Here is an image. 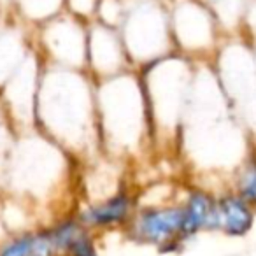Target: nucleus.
<instances>
[{
  "instance_id": "f257e3e1",
  "label": "nucleus",
  "mask_w": 256,
  "mask_h": 256,
  "mask_svg": "<svg viewBox=\"0 0 256 256\" xmlns=\"http://www.w3.org/2000/svg\"><path fill=\"white\" fill-rule=\"evenodd\" d=\"M36 128L79 165L98 156L95 81L81 68L44 64L36 104Z\"/></svg>"
},
{
  "instance_id": "f03ea898",
  "label": "nucleus",
  "mask_w": 256,
  "mask_h": 256,
  "mask_svg": "<svg viewBox=\"0 0 256 256\" xmlns=\"http://www.w3.org/2000/svg\"><path fill=\"white\" fill-rule=\"evenodd\" d=\"M79 164L48 139L37 128L16 134L14 146L0 176V193H9L28 202L51 221L76 207V181ZM44 223V220H42Z\"/></svg>"
},
{
  "instance_id": "7ed1b4c3",
  "label": "nucleus",
  "mask_w": 256,
  "mask_h": 256,
  "mask_svg": "<svg viewBox=\"0 0 256 256\" xmlns=\"http://www.w3.org/2000/svg\"><path fill=\"white\" fill-rule=\"evenodd\" d=\"M100 151L137 167L154 156L153 130L142 81L136 68L95 82Z\"/></svg>"
},
{
  "instance_id": "20e7f679",
  "label": "nucleus",
  "mask_w": 256,
  "mask_h": 256,
  "mask_svg": "<svg viewBox=\"0 0 256 256\" xmlns=\"http://www.w3.org/2000/svg\"><path fill=\"white\" fill-rule=\"evenodd\" d=\"M195 70L196 62L178 51L137 70L150 110L154 154L178 156V142L192 96Z\"/></svg>"
},
{
  "instance_id": "39448f33",
  "label": "nucleus",
  "mask_w": 256,
  "mask_h": 256,
  "mask_svg": "<svg viewBox=\"0 0 256 256\" xmlns=\"http://www.w3.org/2000/svg\"><path fill=\"white\" fill-rule=\"evenodd\" d=\"M118 30L136 70L174 53L168 4L164 0H128Z\"/></svg>"
},
{
  "instance_id": "423d86ee",
  "label": "nucleus",
  "mask_w": 256,
  "mask_h": 256,
  "mask_svg": "<svg viewBox=\"0 0 256 256\" xmlns=\"http://www.w3.org/2000/svg\"><path fill=\"white\" fill-rule=\"evenodd\" d=\"M34 46L44 64L86 70L88 23L62 11L34 26Z\"/></svg>"
},
{
  "instance_id": "0eeeda50",
  "label": "nucleus",
  "mask_w": 256,
  "mask_h": 256,
  "mask_svg": "<svg viewBox=\"0 0 256 256\" xmlns=\"http://www.w3.org/2000/svg\"><path fill=\"white\" fill-rule=\"evenodd\" d=\"M212 68L232 110L256 146V60L221 51Z\"/></svg>"
},
{
  "instance_id": "6e6552de",
  "label": "nucleus",
  "mask_w": 256,
  "mask_h": 256,
  "mask_svg": "<svg viewBox=\"0 0 256 256\" xmlns=\"http://www.w3.org/2000/svg\"><path fill=\"white\" fill-rule=\"evenodd\" d=\"M123 234L134 244L153 248L160 252L179 251L186 246L179 198L160 206H139Z\"/></svg>"
},
{
  "instance_id": "1a4fd4ad",
  "label": "nucleus",
  "mask_w": 256,
  "mask_h": 256,
  "mask_svg": "<svg viewBox=\"0 0 256 256\" xmlns=\"http://www.w3.org/2000/svg\"><path fill=\"white\" fill-rule=\"evenodd\" d=\"M44 62L36 46L26 60L0 88V109L16 134L36 128V104Z\"/></svg>"
},
{
  "instance_id": "9d476101",
  "label": "nucleus",
  "mask_w": 256,
  "mask_h": 256,
  "mask_svg": "<svg viewBox=\"0 0 256 256\" xmlns=\"http://www.w3.org/2000/svg\"><path fill=\"white\" fill-rule=\"evenodd\" d=\"M174 51L195 62H206L214 50L216 34L210 14L193 0H176L168 4Z\"/></svg>"
},
{
  "instance_id": "9b49d317",
  "label": "nucleus",
  "mask_w": 256,
  "mask_h": 256,
  "mask_svg": "<svg viewBox=\"0 0 256 256\" xmlns=\"http://www.w3.org/2000/svg\"><path fill=\"white\" fill-rule=\"evenodd\" d=\"M123 39L118 28L100 22L88 23V51H86V72L98 82L130 70Z\"/></svg>"
},
{
  "instance_id": "f8f14e48",
  "label": "nucleus",
  "mask_w": 256,
  "mask_h": 256,
  "mask_svg": "<svg viewBox=\"0 0 256 256\" xmlns=\"http://www.w3.org/2000/svg\"><path fill=\"white\" fill-rule=\"evenodd\" d=\"M137 207L139 202H137L136 186L130 184L102 200L78 202L74 207V214L88 230L102 235L116 230L124 232Z\"/></svg>"
},
{
  "instance_id": "ddd939ff",
  "label": "nucleus",
  "mask_w": 256,
  "mask_h": 256,
  "mask_svg": "<svg viewBox=\"0 0 256 256\" xmlns=\"http://www.w3.org/2000/svg\"><path fill=\"white\" fill-rule=\"evenodd\" d=\"M216 198L218 193L196 182L182 186L179 204L182 209V238L190 244L202 234L216 232Z\"/></svg>"
},
{
  "instance_id": "4468645a",
  "label": "nucleus",
  "mask_w": 256,
  "mask_h": 256,
  "mask_svg": "<svg viewBox=\"0 0 256 256\" xmlns=\"http://www.w3.org/2000/svg\"><path fill=\"white\" fill-rule=\"evenodd\" d=\"M256 226V206L232 190L218 193L216 232L230 238H242Z\"/></svg>"
},
{
  "instance_id": "2eb2a0df",
  "label": "nucleus",
  "mask_w": 256,
  "mask_h": 256,
  "mask_svg": "<svg viewBox=\"0 0 256 256\" xmlns=\"http://www.w3.org/2000/svg\"><path fill=\"white\" fill-rule=\"evenodd\" d=\"M34 50L32 26L11 14L0 30V88L20 68Z\"/></svg>"
},
{
  "instance_id": "dca6fc26",
  "label": "nucleus",
  "mask_w": 256,
  "mask_h": 256,
  "mask_svg": "<svg viewBox=\"0 0 256 256\" xmlns=\"http://www.w3.org/2000/svg\"><path fill=\"white\" fill-rule=\"evenodd\" d=\"M64 11V0H12L11 14L28 26H37Z\"/></svg>"
},
{
  "instance_id": "f3484780",
  "label": "nucleus",
  "mask_w": 256,
  "mask_h": 256,
  "mask_svg": "<svg viewBox=\"0 0 256 256\" xmlns=\"http://www.w3.org/2000/svg\"><path fill=\"white\" fill-rule=\"evenodd\" d=\"M228 190L256 206V146L234 170L228 182Z\"/></svg>"
},
{
  "instance_id": "a211bd4d",
  "label": "nucleus",
  "mask_w": 256,
  "mask_h": 256,
  "mask_svg": "<svg viewBox=\"0 0 256 256\" xmlns=\"http://www.w3.org/2000/svg\"><path fill=\"white\" fill-rule=\"evenodd\" d=\"M126 6H128V0H100L95 20L107 26L120 28L121 23H123L124 14H126Z\"/></svg>"
},
{
  "instance_id": "6ab92c4d",
  "label": "nucleus",
  "mask_w": 256,
  "mask_h": 256,
  "mask_svg": "<svg viewBox=\"0 0 256 256\" xmlns=\"http://www.w3.org/2000/svg\"><path fill=\"white\" fill-rule=\"evenodd\" d=\"M98 237L100 235L93 234L92 230L84 228V230L74 238V242L68 246L64 256H102L100 254Z\"/></svg>"
},
{
  "instance_id": "aec40b11",
  "label": "nucleus",
  "mask_w": 256,
  "mask_h": 256,
  "mask_svg": "<svg viewBox=\"0 0 256 256\" xmlns=\"http://www.w3.org/2000/svg\"><path fill=\"white\" fill-rule=\"evenodd\" d=\"M14 140H16V130L9 123L6 114L2 112V109H0V176H2V172L6 168L9 154H11V150L14 146Z\"/></svg>"
},
{
  "instance_id": "412c9836",
  "label": "nucleus",
  "mask_w": 256,
  "mask_h": 256,
  "mask_svg": "<svg viewBox=\"0 0 256 256\" xmlns=\"http://www.w3.org/2000/svg\"><path fill=\"white\" fill-rule=\"evenodd\" d=\"M98 2L100 0H64V11L84 23H92L96 18Z\"/></svg>"
},
{
  "instance_id": "4be33fe9",
  "label": "nucleus",
  "mask_w": 256,
  "mask_h": 256,
  "mask_svg": "<svg viewBox=\"0 0 256 256\" xmlns=\"http://www.w3.org/2000/svg\"><path fill=\"white\" fill-rule=\"evenodd\" d=\"M0 4L4 6V8H9V9H11V4H12V0H0Z\"/></svg>"
},
{
  "instance_id": "5701e85b",
  "label": "nucleus",
  "mask_w": 256,
  "mask_h": 256,
  "mask_svg": "<svg viewBox=\"0 0 256 256\" xmlns=\"http://www.w3.org/2000/svg\"><path fill=\"white\" fill-rule=\"evenodd\" d=\"M164 2H167V4H172V2H176V0H164Z\"/></svg>"
}]
</instances>
